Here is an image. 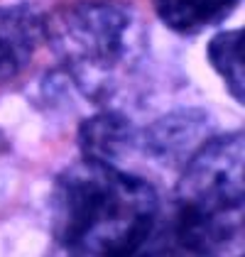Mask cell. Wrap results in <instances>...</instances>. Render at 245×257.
Segmentation results:
<instances>
[{
    "mask_svg": "<svg viewBox=\"0 0 245 257\" xmlns=\"http://www.w3.org/2000/svg\"><path fill=\"white\" fill-rule=\"evenodd\" d=\"M172 257H243V133L213 135L184 162L167 216Z\"/></svg>",
    "mask_w": 245,
    "mask_h": 257,
    "instance_id": "2",
    "label": "cell"
},
{
    "mask_svg": "<svg viewBox=\"0 0 245 257\" xmlns=\"http://www.w3.org/2000/svg\"><path fill=\"white\" fill-rule=\"evenodd\" d=\"M208 61L223 79L225 88L238 103H243L245 86V40L243 27L216 35L208 42Z\"/></svg>",
    "mask_w": 245,
    "mask_h": 257,
    "instance_id": "8",
    "label": "cell"
},
{
    "mask_svg": "<svg viewBox=\"0 0 245 257\" xmlns=\"http://www.w3.org/2000/svg\"><path fill=\"white\" fill-rule=\"evenodd\" d=\"M208 120L201 110H174L152 125L140 127V152L155 159L177 162L186 152L196 150L206 135Z\"/></svg>",
    "mask_w": 245,
    "mask_h": 257,
    "instance_id": "6",
    "label": "cell"
},
{
    "mask_svg": "<svg viewBox=\"0 0 245 257\" xmlns=\"http://www.w3.org/2000/svg\"><path fill=\"white\" fill-rule=\"evenodd\" d=\"M42 42L44 18L32 5H0V81L25 71Z\"/></svg>",
    "mask_w": 245,
    "mask_h": 257,
    "instance_id": "4",
    "label": "cell"
},
{
    "mask_svg": "<svg viewBox=\"0 0 245 257\" xmlns=\"http://www.w3.org/2000/svg\"><path fill=\"white\" fill-rule=\"evenodd\" d=\"M122 257H172L169 250V233H167V216L162 218V225L155 230V235L150 240H145L140 247H135L133 252Z\"/></svg>",
    "mask_w": 245,
    "mask_h": 257,
    "instance_id": "9",
    "label": "cell"
},
{
    "mask_svg": "<svg viewBox=\"0 0 245 257\" xmlns=\"http://www.w3.org/2000/svg\"><path fill=\"white\" fill-rule=\"evenodd\" d=\"M49 211L59 257H122L155 235L164 218L150 181L96 159L54 179Z\"/></svg>",
    "mask_w": 245,
    "mask_h": 257,
    "instance_id": "1",
    "label": "cell"
},
{
    "mask_svg": "<svg viewBox=\"0 0 245 257\" xmlns=\"http://www.w3.org/2000/svg\"><path fill=\"white\" fill-rule=\"evenodd\" d=\"M160 20L177 35H199L216 27L238 8L240 0H152Z\"/></svg>",
    "mask_w": 245,
    "mask_h": 257,
    "instance_id": "7",
    "label": "cell"
},
{
    "mask_svg": "<svg viewBox=\"0 0 245 257\" xmlns=\"http://www.w3.org/2000/svg\"><path fill=\"white\" fill-rule=\"evenodd\" d=\"M79 150L83 159L115 164L140 152V127L118 110H103L79 127Z\"/></svg>",
    "mask_w": 245,
    "mask_h": 257,
    "instance_id": "5",
    "label": "cell"
},
{
    "mask_svg": "<svg viewBox=\"0 0 245 257\" xmlns=\"http://www.w3.org/2000/svg\"><path fill=\"white\" fill-rule=\"evenodd\" d=\"M44 42L93 103L113 98L147 49L140 18L125 5L103 0L74 3L44 18Z\"/></svg>",
    "mask_w": 245,
    "mask_h": 257,
    "instance_id": "3",
    "label": "cell"
}]
</instances>
